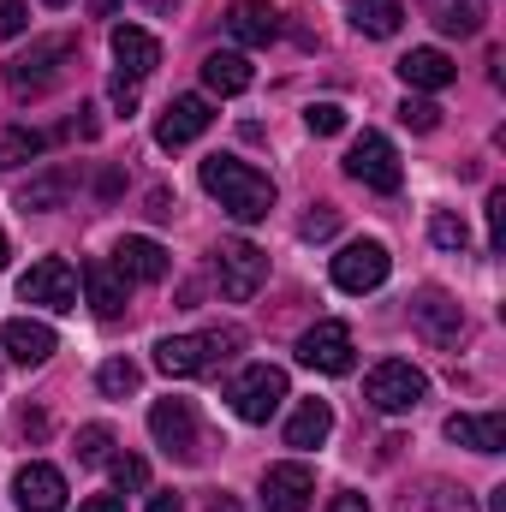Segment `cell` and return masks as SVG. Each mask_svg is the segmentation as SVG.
I'll use <instances>...</instances> for the list:
<instances>
[{
  "instance_id": "29",
  "label": "cell",
  "mask_w": 506,
  "mask_h": 512,
  "mask_svg": "<svg viewBox=\"0 0 506 512\" xmlns=\"http://www.w3.org/2000/svg\"><path fill=\"white\" fill-rule=\"evenodd\" d=\"M429 239H435L441 251H465V245H471V227H465L459 215L441 209V215H429Z\"/></svg>"
},
{
  "instance_id": "40",
  "label": "cell",
  "mask_w": 506,
  "mask_h": 512,
  "mask_svg": "<svg viewBox=\"0 0 506 512\" xmlns=\"http://www.w3.org/2000/svg\"><path fill=\"white\" fill-rule=\"evenodd\" d=\"M78 512H126V495H84Z\"/></svg>"
},
{
  "instance_id": "9",
  "label": "cell",
  "mask_w": 506,
  "mask_h": 512,
  "mask_svg": "<svg viewBox=\"0 0 506 512\" xmlns=\"http://www.w3.org/2000/svg\"><path fill=\"white\" fill-rule=\"evenodd\" d=\"M346 173L358 179V185H370V191H399V149L381 137V131H364L352 149H346Z\"/></svg>"
},
{
  "instance_id": "5",
  "label": "cell",
  "mask_w": 506,
  "mask_h": 512,
  "mask_svg": "<svg viewBox=\"0 0 506 512\" xmlns=\"http://www.w3.org/2000/svg\"><path fill=\"white\" fill-rule=\"evenodd\" d=\"M18 298L24 304H42V310H78V274H72V262H60V256H42V262H30V274L18 280Z\"/></svg>"
},
{
  "instance_id": "41",
  "label": "cell",
  "mask_w": 506,
  "mask_h": 512,
  "mask_svg": "<svg viewBox=\"0 0 506 512\" xmlns=\"http://www.w3.org/2000/svg\"><path fill=\"white\" fill-rule=\"evenodd\" d=\"M149 512H185V501H179L173 489H155V495H149Z\"/></svg>"
},
{
  "instance_id": "17",
  "label": "cell",
  "mask_w": 506,
  "mask_h": 512,
  "mask_svg": "<svg viewBox=\"0 0 506 512\" xmlns=\"http://www.w3.org/2000/svg\"><path fill=\"white\" fill-rule=\"evenodd\" d=\"M54 328L48 322H36V316H18V322H6L0 328V352L12 358V364H48L54 358Z\"/></svg>"
},
{
  "instance_id": "22",
  "label": "cell",
  "mask_w": 506,
  "mask_h": 512,
  "mask_svg": "<svg viewBox=\"0 0 506 512\" xmlns=\"http://www.w3.org/2000/svg\"><path fill=\"white\" fill-rule=\"evenodd\" d=\"M399 78H405V90H447V84L459 78V66H453L441 48H411V54L399 60Z\"/></svg>"
},
{
  "instance_id": "48",
  "label": "cell",
  "mask_w": 506,
  "mask_h": 512,
  "mask_svg": "<svg viewBox=\"0 0 506 512\" xmlns=\"http://www.w3.org/2000/svg\"><path fill=\"white\" fill-rule=\"evenodd\" d=\"M0 268H6V233H0Z\"/></svg>"
},
{
  "instance_id": "25",
  "label": "cell",
  "mask_w": 506,
  "mask_h": 512,
  "mask_svg": "<svg viewBox=\"0 0 506 512\" xmlns=\"http://www.w3.org/2000/svg\"><path fill=\"white\" fill-rule=\"evenodd\" d=\"M251 60H245V54H209V60H203V84H209V90H215V96H245V90H251Z\"/></svg>"
},
{
  "instance_id": "6",
  "label": "cell",
  "mask_w": 506,
  "mask_h": 512,
  "mask_svg": "<svg viewBox=\"0 0 506 512\" xmlns=\"http://www.w3.org/2000/svg\"><path fill=\"white\" fill-rule=\"evenodd\" d=\"M149 435H155V447L173 453V459H197V447H203L191 399H155V405H149Z\"/></svg>"
},
{
  "instance_id": "46",
  "label": "cell",
  "mask_w": 506,
  "mask_h": 512,
  "mask_svg": "<svg viewBox=\"0 0 506 512\" xmlns=\"http://www.w3.org/2000/svg\"><path fill=\"white\" fill-rule=\"evenodd\" d=\"M489 512H506V489H495V495H489Z\"/></svg>"
},
{
  "instance_id": "43",
  "label": "cell",
  "mask_w": 506,
  "mask_h": 512,
  "mask_svg": "<svg viewBox=\"0 0 506 512\" xmlns=\"http://www.w3.org/2000/svg\"><path fill=\"white\" fill-rule=\"evenodd\" d=\"M328 512H370V495H334Z\"/></svg>"
},
{
  "instance_id": "18",
  "label": "cell",
  "mask_w": 506,
  "mask_h": 512,
  "mask_svg": "<svg viewBox=\"0 0 506 512\" xmlns=\"http://www.w3.org/2000/svg\"><path fill=\"white\" fill-rule=\"evenodd\" d=\"M84 298H90L96 316H120L131 304V280L114 262H84Z\"/></svg>"
},
{
  "instance_id": "13",
  "label": "cell",
  "mask_w": 506,
  "mask_h": 512,
  "mask_svg": "<svg viewBox=\"0 0 506 512\" xmlns=\"http://www.w3.org/2000/svg\"><path fill=\"white\" fill-rule=\"evenodd\" d=\"M310 495H316L310 465L286 459V465H268L262 471V512H310Z\"/></svg>"
},
{
  "instance_id": "39",
  "label": "cell",
  "mask_w": 506,
  "mask_h": 512,
  "mask_svg": "<svg viewBox=\"0 0 506 512\" xmlns=\"http://www.w3.org/2000/svg\"><path fill=\"white\" fill-rule=\"evenodd\" d=\"M108 96H114V108H120V114H131V108H137V78H126V72H114Z\"/></svg>"
},
{
  "instance_id": "1",
  "label": "cell",
  "mask_w": 506,
  "mask_h": 512,
  "mask_svg": "<svg viewBox=\"0 0 506 512\" xmlns=\"http://www.w3.org/2000/svg\"><path fill=\"white\" fill-rule=\"evenodd\" d=\"M203 191L233 215V221H268V209H274V185H268V173H256L251 161H239V155H209L203 161Z\"/></svg>"
},
{
  "instance_id": "20",
  "label": "cell",
  "mask_w": 506,
  "mask_h": 512,
  "mask_svg": "<svg viewBox=\"0 0 506 512\" xmlns=\"http://www.w3.org/2000/svg\"><path fill=\"white\" fill-rule=\"evenodd\" d=\"M114 60H120L126 78H149V72L161 66V42H155L143 24H120V30H114Z\"/></svg>"
},
{
  "instance_id": "49",
  "label": "cell",
  "mask_w": 506,
  "mask_h": 512,
  "mask_svg": "<svg viewBox=\"0 0 506 512\" xmlns=\"http://www.w3.org/2000/svg\"><path fill=\"white\" fill-rule=\"evenodd\" d=\"M42 6H72V0H42Z\"/></svg>"
},
{
  "instance_id": "10",
  "label": "cell",
  "mask_w": 506,
  "mask_h": 512,
  "mask_svg": "<svg viewBox=\"0 0 506 512\" xmlns=\"http://www.w3.org/2000/svg\"><path fill=\"white\" fill-rule=\"evenodd\" d=\"M60 60H72V36H42V42H30L24 54L6 60V84L12 90H48Z\"/></svg>"
},
{
  "instance_id": "7",
  "label": "cell",
  "mask_w": 506,
  "mask_h": 512,
  "mask_svg": "<svg viewBox=\"0 0 506 512\" xmlns=\"http://www.w3.org/2000/svg\"><path fill=\"white\" fill-rule=\"evenodd\" d=\"M227 399H233V411H239L245 423H268V417L280 411V399H286V370H274V364H251L239 382L227 387Z\"/></svg>"
},
{
  "instance_id": "23",
  "label": "cell",
  "mask_w": 506,
  "mask_h": 512,
  "mask_svg": "<svg viewBox=\"0 0 506 512\" xmlns=\"http://www.w3.org/2000/svg\"><path fill=\"white\" fill-rule=\"evenodd\" d=\"M328 435H334V405H328V399H304V405L292 411V423H286V447H298V453L322 447Z\"/></svg>"
},
{
  "instance_id": "21",
  "label": "cell",
  "mask_w": 506,
  "mask_h": 512,
  "mask_svg": "<svg viewBox=\"0 0 506 512\" xmlns=\"http://www.w3.org/2000/svg\"><path fill=\"white\" fill-rule=\"evenodd\" d=\"M114 268L126 274V280H167L173 274V256L161 251L155 239H120V251H114Z\"/></svg>"
},
{
  "instance_id": "8",
  "label": "cell",
  "mask_w": 506,
  "mask_h": 512,
  "mask_svg": "<svg viewBox=\"0 0 506 512\" xmlns=\"http://www.w3.org/2000/svg\"><path fill=\"white\" fill-rule=\"evenodd\" d=\"M387 268H393V256H387L381 239H352L346 251L334 256V286L364 298V292H376L381 280H387Z\"/></svg>"
},
{
  "instance_id": "37",
  "label": "cell",
  "mask_w": 506,
  "mask_h": 512,
  "mask_svg": "<svg viewBox=\"0 0 506 512\" xmlns=\"http://www.w3.org/2000/svg\"><path fill=\"white\" fill-rule=\"evenodd\" d=\"M30 30V6L24 0H0V36H24Z\"/></svg>"
},
{
  "instance_id": "16",
  "label": "cell",
  "mask_w": 506,
  "mask_h": 512,
  "mask_svg": "<svg viewBox=\"0 0 506 512\" xmlns=\"http://www.w3.org/2000/svg\"><path fill=\"white\" fill-rule=\"evenodd\" d=\"M12 501L24 512H60L66 507V477L36 459V465H24V471L12 477Z\"/></svg>"
},
{
  "instance_id": "2",
  "label": "cell",
  "mask_w": 506,
  "mask_h": 512,
  "mask_svg": "<svg viewBox=\"0 0 506 512\" xmlns=\"http://www.w3.org/2000/svg\"><path fill=\"white\" fill-rule=\"evenodd\" d=\"M239 328H215V334H167L161 346H155V370L161 376H203V370H215V364H227L233 352H239Z\"/></svg>"
},
{
  "instance_id": "27",
  "label": "cell",
  "mask_w": 506,
  "mask_h": 512,
  "mask_svg": "<svg viewBox=\"0 0 506 512\" xmlns=\"http://www.w3.org/2000/svg\"><path fill=\"white\" fill-rule=\"evenodd\" d=\"M352 24L364 36H393L405 24V6L399 0H352Z\"/></svg>"
},
{
  "instance_id": "12",
  "label": "cell",
  "mask_w": 506,
  "mask_h": 512,
  "mask_svg": "<svg viewBox=\"0 0 506 512\" xmlns=\"http://www.w3.org/2000/svg\"><path fill=\"white\" fill-rule=\"evenodd\" d=\"M298 364H310V370H322V376H346V370H352V328H346V322H316V328H304Z\"/></svg>"
},
{
  "instance_id": "30",
  "label": "cell",
  "mask_w": 506,
  "mask_h": 512,
  "mask_svg": "<svg viewBox=\"0 0 506 512\" xmlns=\"http://www.w3.org/2000/svg\"><path fill=\"white\" fill-rule=\"evenodd\" d=\"M108 447H114V429L108 423H84L78 429V459L84 465H108Z\"/></svg>"
},
{
  "instance_id": "26",
  "label": "cell",
  "mask_w": 506,
  "mask_h": 512,
  "mask_svg": "<svg viewBox=\"0 0 506 512\" xmlns=\"http://www.w3.org/2000/svg\"><path fill=\"white\" fill-rule=\"evenodd\" d=\"M399 512H477V501H471L459 483H417V489L399 501Z\"/></svg>"
},
{
  "instance_id": "24",
  "label": "cell",
  "mask_w": 506,
  "mask_h": 512,
  "mask_svg": "<svg viewBox=\"0 0 506 512\" xmlns=\"http://www.w3.org/2000/svg\"><path fill=\"white\" fill-rule=\"evenodd\" d=\"M66 197H72V173H66V167H48V173H36V179L18 185V209H24V215H30V209H36V215H42V209H60Z\"/></svg>"
},
{
  "instance_id": "45",
  "label": "cell",
  "mask_w": 506,
  "mask_h": 512,
  "mask_svg": "<svg viewBox=\"0 0 506 512\" xmlns=\"http://www.w3.org/2000/svg\"><path fill=\"white\" fill-rule=\"evenodd\" d=\"M209 512H245V501H233V495H215V501H209Z\"/></svg>"
},
{
  "instance_id": "3",
  "label": "cell",
  "mask_w": 506,
  "mask_h": 512,
  "mask_svg": "<svg viewBox=\"0 0 506 512\" xmlns=\"http://www.w3.org/2000/svg\"><path fill=\"white\" fill-rule=\"evenodd\" d=\"M364 399L376 411H387V417H405V411H417L429 399V376L417 364H405V358H387V364H376L364 376Z\"/></svg>"
},
{
  "instance_id": "33",
  "label": "cell",
  "mask_w": 506,
  "mask_h": 512,
  "mask_svg": "<svg viewBox=\"0 0 506 512\" xmlns=\"http://www.w3.org/2000/svg\"><path fill=\"white\" fill-rule=\"evenodd\" d=\"M304 126L316 131V137H334V131H346V108H340V102H316V108L304 114Z\"/></svg>"
},
{
  "instance_id": "38",
  "label": "cell",
  "mask_w": 506,
  "mask_h": 512,
  "mask_svg": "<svg viewBox=\"0 0 506 512\" xmlns=\"http://www.w3.org/2000/svg\"><path fill=\"white\" fill-rule=\"evenodd\" d=\"M506 245V191L489 197V251H501Z\"/></svg>"
},
{
  "instance_id": "32",
  "label": "cell",
  "mask_w": 506,
  "mask_h": 512,
  "mask_svg": "<svg viewBox=\"0 0 506 512\" xmlns=\"http://www.w3.org/2000/svg\"><path fill=\"white\" fill-rule=\"evenodd\" d=\"M42 143H48L42 131L12 126V131H6V143H0V149H6V161H36V155H42Z\"/></svg>"
},
{
  "instance_id": "14",
  "label": "cell",
  "mask_w": 506,
  "mask_h": 512,
  "mask_svg": "<svg viewBox=\"0 0 506 512\" xmlns=\"http://www.w3.org/2000/svg\"><path fill=\"white\" fill-rule=\"evenodd\" d=\"M209 126H215V108L203 96H173L167 114H161V126H155V143L161 149H185V143H197Z\"/></svg>"
},
{
  "instance_id": "31",
  "label": "cell",
  "mask_w": 506,
  "mask_h": 512,
  "mask_svg": "<svg viewBox=\"0 0 506 512\" xmlns=\"http://www.w3.org/2000/svg\"><path fill=\"white\" fill-rule=\"evenodd\" d=\"M399 120H405L411 131H435L441 126V108H435L429 96H405V102H399Z\"/></svg>"
},
{
  "instance_id": "44",
  "label": "cell",
  "mask_w": 506,
  "mask_h": 512,
  "mask_svg": "<svg viewBox=\"0 0 506 512\" xmlns=\"http://www.w3.org/2000/svg\"><path fill=\"white\" fill-rule=\"evenodd\" d=\"M120 6H126V0H90V12H96V18H114Z\"/></svg>"
},
{
  "instance_id": "36",
  "label": "cell",
  "mask_w": 506,
  "mask_h": 512,
  "mask_svg": "<svg viewBox=\"0 0 506 512\" xmlns=\"http://www.w3.org/2000/svg\"><path fill=\"white\" fill-rule=\"evenodd\" d=\"M114 483H120V489H143V483H149V465H143L137 453H120V459H114Z\"/></svg>"
},
{
  "instance_id": "28",
  "label": "cell",
  "mask_w": 506,
  "mask_h": 512,
  "mask_svg": "<svg viewBox=\"0 0 506 512\" xmlns=\"http://www.w3.org/2000/svg\"><path fill=\"white\" fill-rule=\"evenodd\" d=\"M137 382H143V370H137L131 358H108V364L96 370V387H102L108 399H126V393H137Z\"/></svg>"
},
{
  "instance_id": "35",
  "label": "cell",
  "mask_w": 506,
  "mask_h": 512,
  "mask_svg": "<svg viewBox=\"0 0 506 512\" xmlns=\"http://www.w3.org/2000/svg\"><path fill=\"white\" fill-rule=\"evenodd\" d=\"M334 227H340V209H334V203H316V209L304 215V227H298V233H304V239H328Z\"/></svg>"
},
{
  "instance_id": "19",
  "label": "cell",
  "mask_w": 506,
  "mask_h": 512,
  "mask_svg": "<svg viewBox=\"0 0 506 512\" xmlns=\"http://www.w3.org/2000/svg\"><path fill=\"white\" fill-rule=\"evenodd\" d=\"M227 30H233V42L262 48V42H274V36H280V18H274V6H268V0H233V6H227Z\"/></svg>"
},
{
  "instance_id": "42",
  "label": "cell",
  "mask_w": 506,
  "mask_h": 512,
  "mask_svg": "<svg viewBox=\"0 0 506 512\" xmlns=\"http://www.w3.org/2000/svg\"><path fill=\"white\" fill-rule=\"evenodd\" d=\"M173 209H179V203H173V197H167V191H149V215H155V221H167V215H173Z\"/></svg>"
},
{
  "instance_id": "34",
  "label": "cell",
  "mask_w": 506,
  "mask_h": 512,
  "mask_svg": "<svg viewBox=\"0 0 506 512\" xmlns=\"http://www.w3.org/2000/svg\"><path fill=\"white\" fill-rule=\"evenodd\" d=\"M477 24H483V18H477V0H459V6H447V18H441L447 36H477Z\"/></svg>"
},
{
  "instance_id": "47",
  "label": "cell",
  "mask_w": 506,
  "mask_h": 512,
  "mask_svg": "<svg viewBox=\"0 0 506 512\" xmlns=\"http://www.w3.org/2000/svg\"><path fill=\"white\" fill-rule=\"evenodd\" d=\"M149 6H155V12H167V6H179V0H149Z\"/></svg>"
},
{
  "instance_id": "11",
  "label": "cell",
  "mask_w": 506,
  "mask_h": 512,
  "mask_svg": "<svg viewBox=\"0 0 506 512\" xmlns=\"http://www.w3.org/2000/svg\"><path fill=\"white\" fill-rule=\"evenodd\" d=\"M411 322H417V334L429 340V346H459V334H465V310L441 292V286H423L417 298H411Z\"/></svg>"
},
{
  "instance_id": "15",
  "label": "cell",
  "mask_w": 506,
  "mask_h": 512,
  "mask_svg": "<svg viewBox=\"0 0 506 512\" xmlns=\"http://www.w3.org/2000/svg\"><path fill=\"white\" fill-rule=\"evenodd\" d=\"M447 441H459V447H471V453H483V459H495L506 453V417L501 411H453L447 417Z\"/></svg>"
},
{
  "instance_id": "4",
  "label": "cell",
  "mask_w": 506,
  "mask_h": 512,
  "mask_svg": "<svg viewBox=\"0 0 506 512\" xmlns=\"http://www.w3.org/2000/svg\"><path fill=\"white\" fill-rule=\"evenodd\" d=\"M215 280H221V292L233 304H245V298H256V286L268 280V256L256 251L251 239H221L215 245Z\"/></svg>"
}]
</instances>
